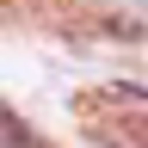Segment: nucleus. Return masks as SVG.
I'll return each mask as SVG.
<instances>
[{
    "instance_id": "1",
    "label": "nucleus",
    "mask_w": 148,
    "mask_h": 148,
    "mask_svg": "<svg viewBox=\"0 0 148 148\" xmlns=\"http://www.w3.org/2000/svg\"><path fill=\"white\" fill-rule=\"evenodd\" d=\"M0 148H49V142L37 136V130H25V123H18L6 105H0Z\"/></svg>"
},
{
    "instance_id": "2",
    "label": "nucleus",
    "mask_w": 148,
    "mask_h": 148,
    "mask_svg": "<svg viewBox=\"0 0 148 148\" xmlns=\"http://www.w3.org/2000/svg\"><path fill=\"white\" fill-rule=\"evenodd\" d=\"M99 148H117V142H111V136H99Z\"/></svg>"
}]
</instances>
